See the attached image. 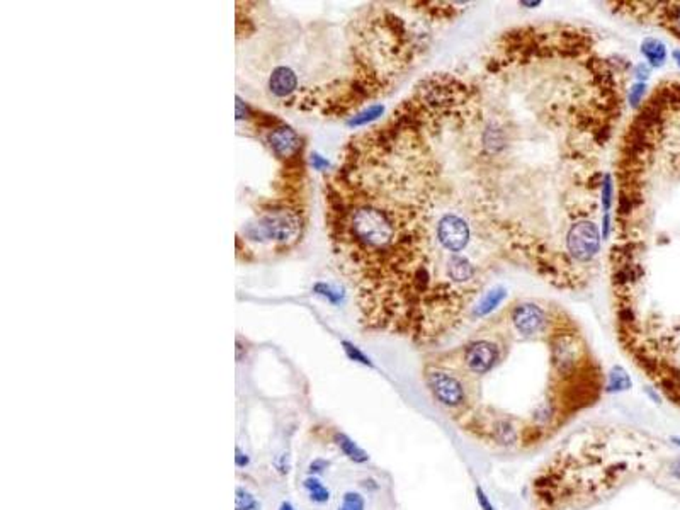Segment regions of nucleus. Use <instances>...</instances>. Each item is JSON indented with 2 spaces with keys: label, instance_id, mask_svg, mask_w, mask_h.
<instances>
[{
  "label": "nucleus",
  "instance_id": "4",
  "mask_svg": "<svg viewBox=\"0 0 680 510\" xmlns=\"http://www.w3.org/2000/svg\"><path fill=\"white\" fill-rule=\"evenodd\" d=\"M301 213L291 208L266 211L247 233L252 240H274L281 245H293L301 235Z\"/></svg>",
  "mask_w": 680,
  "mask_h": 510
},
{
  "label": "nucleus",
  "instance_id": "13",
  "mask_svg": "<svg viewBox=\"0 0 680 510\" xmlns=\"http://www.w3.org/2000/svg\"><path fill=\"white\" fill-rule=\"evenodd\" d=\"M556 415H558V405H556L555 400L541 401V404L536 405L533 412V424L538 430L546 429L548 425L553 424Z\"/></svg>",
  "mask_w": 680,
  "mask_h": 510
},
{
  "label": "nucleus",
  "instance_id": "8",
  "mask_svg": "<svg viewBox=\"0 0 680 510\" xmlns=\"http://www.w3.org/2000/svg\"><path fill=\"white\" fill-rule=\"evenodd\" d=\"M507 300V289L502 288V286H494L490 291H487L480 301L476 303V306L471 312L470 320H482V318L491 317L500 306L503 305V301Z\"/></svg>",
  "mask_w": 680,
  "mask_h": 510
},
{
  "label": "nucleus",
  "instance_id": "15",
  "mask_svg": "<svg viewBox=\"0 0 680 510\" xmlns=\"http://www.w3.org/2000/svg\"><path fill=\"white\" fill-rule=\"evenodd\" d=\"M383 114H385V107L379 106V104H373V106L367 107L366 111H362V113L352 116L349 119V126H364V125H367V123L374 121V119L381 118Z\"/></svg>",
  "mask_w": 680,
  "mask_h": 510
},
{
  "label": "nucleus",
  "instance_id": "1",
  "mask_svg": "<svg viewBox=\"0 0 680 510\" xmlns=\"http://www.w3.org/2000/svg\"><path fill=\"white\" fill-rule=\"evenodd\" d=\"M325 221L361 324L419 342L465 324L503 269L497 238L454 202L402 104L351 138L325 177Z\"/></svg>",
  "mask_w": 680,
  "mask_h": 510
},
{
  "label": "nucleus",
  "instance_id": "5",
  "mask_svg": "<svg viewBox=\"0 0 680 510\" xmlns=\"http://www.w3.org/2000/svg\"><path fill=\"white\" fill-rule=\"evenodd\" d=\"M555 308L548 310L541 303L522 300L515 301L509 310H505L507 322L521 338H541L550 333L555 324Z\"/></svg>",
  "mask_w": 680,
  "mask_h": 510
},
{
  "label": "nucleus",
  "instance_id": "18",
  "mask_svg": "<svg viewBox=\"0 0 680 510\" xmlns=\"http://www.w3.org/2000/svg\"><path fill=\"white\" fill-rule=\"evenodd\" d=\"M342 347H344V352L347 354V357H349L351 361L359 362V364L367 366V368H374L373 361H371L369 357H367L366 354H364L361 349H359V347H355L354 344H351V342L344 340V342H342Z\"/></svg>",
  "mask_w": 680,
  "mask_h": 510
},
{
  "label": "nucleus",
  "instance_id": "3",
  "mask_svg": "<svg viewBox=\"0 0 680 510\" xmlns=\"http://www.w3.org/2000/svg\"><path fill=\"white\" fill-rule=\"evenodd\" d=\"M423 380L432 398L446 410L458 412L465 408L470 401L468 386L461 374L456 373L454 369L451 371L442 362L427 366L423 371Z\"/></svg>",
  "mask_w": 680,
  "mask_h": 510
},
{
  "label": "nucleus",
  "instance_id": "26",
  "mask_svg": "<svg viewBox=\"0 0 680 510\" xmlns=\"http://www.w3.org/2000/svg\"><path fill=\"white\" fill-rule=\"evenodd\" d=\"M669 473H670L672 478H675V480L680 481V456L675 457V460L672 461L670 468H669Z\"/></svg>",
  "mask_w": 680,
  "mask_h": 510
},
{
  "label": "nucleus",
  "instance_id": "14",
  "mask_svg": "<svg viewBox=\"0 0 680 510\" xmlns=\"http://www.w3.org/2000/svg\"><path fill=\"white\" fill-rule=\"evenodd\" d=\"M305 490L308 492L311 502L315 504H327L330 500V490L318 480V478L310 476L305 480Z\"/></svg>",
  "mask_w": 680,
  "mask_h": 510
},
{
  "label": "nucleus",
  "instance_id": "6",
  "mask_svg": "<svg viewBox=\"0 0 680 510\" xmlns=\"http://www.w3.org/2000/svg\"><path fill=\"white\" fill-rule=\"evenodd\" d=\"M269 145L272 151L276 153V157L290 158L298 153L299 146H301V142H299V137L293 130H291V127L283 126V127H278V130H274L269 135Z\"/></svg>",
  "mask_w": 680,
  "mask_h": 510
},
{
  "label": "nucleus",
  "instance_id": "24",
  "mask_svg": "<svg viewBox=\"0 0 680 510\" xmlns=\"http://www.w3.org/2000/svg\"><path fill=\"white\" fill-rule=\"evenodd\" d=\"M235 454H237V456H235V464H237L238 468H245V466L249 464V456H247L245 453H242V449L240 448L235 449Z\"/></svg>",
  "mask_w": 680,
  "mask_h": 510
},
{
  "label": "nucleus",
  "instance_id": "21",
  "mask_svg": "<svg viewBox=\"0 0 680 510\" xmlns=\"http://www.w3.org/2000/svg\"><path fill=\"white\" fill-rule=\"evenodd\" d=\"M315 293L329 298L332 303H339L340 300H342V293H337V291H334L329 284H317V286H315Z\"/></svg>",
  "mask_w": 680,
  "mask_h": 510
},
{
  "label": "nucleus",
  "instance_id": "16",
  "mask_svg": "<svg viewBox=\"0 0 680 510\" xmlns=\"http://www.w3.org/2000/svg\"><path fill=\"white\" fill-rule=\"evenodd\" d=\"M235 510H261V502L245 488H237L235 492Z\"/></svg>",
  "mask_w": 680,
  "mask_h": 510
},
{
  "label": "nucleus",
  "instance_id": "20",
  "mask_svg": "<svg viewBox=\"0 0 680 510\" xmlns=\"http://www.w3.org/2000/svg\"><path fill=\"white\" fill-rule=\"evenodd\" d=\"M475 497H476V502H478V505H480V510H497V507L491 504L490 497L487 495L485 490H483L482 487H478V485L475 487Z\"/></svg>",
  "mask_w": 680,
  "mask_h": 510
},
{
  "label": "nucleus",
  "instance_id": "27",
  "mask_svg": "<svg viewBox=\"0 0 680 510\" xmlns=\"http://www.w3.org/2000/svg\"><path fill=\"white\" fill-rule=\"evenodd\" d=\"M313 167L317 170H325V169H329V162L323 160L320 155H313Z\"/></svg>",
  "mask_w": 680,
  "mask_h": 510
},
{
  "label": "nucleus",
  "instance_id": "23",
  "mask_svg": "<svg viewBox=\"0 0 680 510\" xmlns=\"http://www.w3.org/2000/svg\"><path fill=\"white\" fill-rule=\"evenodd\" d=\"M633 74L639 78V82H643V81H646L648 75H650V69H648L646 65H643V63H639V65L634 67Z\"/></svg>",
  "mask_w": 680,
  "mask_h": 510
},
{
  "label": "nucleus",
  "instance_id": "7",
  "mask_svg": "<svg viewBox=\"0 0 680 510\" xmlns=\"http://www.w3.org/2000/svg\"><path fill=\"white\" fill-rule=\"evenodd\" d=\"M491 439L503 448H514L521 441V430L509 417H498L490 425Z\"/></svg>",
  "mask_w": 680,
  "mask_h": 510
},
{
  "label": "nucleus",
  "instance_id": "31",
  "mask_svg": "<svg viewBox=\"0 0 680 510\" xmlns=\"http://www.w3.org/2000/svg\"><path fill=\"white\" fill-rule=\"evenodd\" d=\"M674 58H675V62L679 63V67H680V51H674Z\"/></svg>",
  "mask_w": 680,
  "mask_h": 510
},
{
  "label": "nucleus",
  "instance_id": "17",
  "mask_svg": "<svg viewBox=\"0 0 680 510\" xmlns=\"http://www.w3.org/2000/svg\"><path fill=\"white\" fill-rule=\"evenodd\" d=\"M339 510H366V500L359 492H346Z\"/></svg>",
  "mask_w": 680,
  "mask_h": 510
},
{
  "label": "nucleus",
  "instance_id": "9",
  "mask_svg": "<svg viewBox=\"0 0 680 510\" xmlns=\"http://www.w3.org/2000/svg\"><path fill=\"white\" fill-rule=\"evenodd\" d=\"M298 87V77L291 69L287 67H278L271 75L269 89L276 97H287L291 95Z\"/></svg>",
  "mask_w": 680,
  "mask_h": 510
},
{
  "label": "nucleus",
  "instance_id": "2",
  "mask_svg": "<svg viewBox=\"0 0 680 510\" xmlns=\"http://www.w3.org/2000/svg\"><path fill=\"white\" fill-rule=\"evenodd\" d=\"M505 340L498 336H480L468 340L463 345L459 354L463 371L470 376L483 378L487 374L494 373L502 364L505 356Z\"/></svg>",
  "mask_w": 680,
  "mask_h": 510
},
{
  "label": "nucleus",
  "instance_id": "22",
  "mask_svg": "<svg viewBox=\"0 0 680 510\" xmlns=\"http://www.w3.org/2000/svg\"><path fill=\"white\" fill-rule=\"evenodd\" d=\"M329 464H330L329 461L325 460H315L313 463L308 466V473H310V475H320V473H323L327 468H329Z\"/></svg>",
  "mask_w": 680,
  "mask_h": 510
},
{
  "label": "nucleus",
  "instance_id": "12",
  "mask_svg": "<svg viewBox=\"0 0 680 510\" xmlns=\"http://www.w3.org/2000/svg\"><path fill=\"white\" fill-rule=\"evenodd\" d=\"M641 53L653 69H660L667 60V48L657 38L643 39Z\"/></svg>",
  "mask_w": 680,
  "mask_h": 510
},
{
  "label": "nucleus",
  "instance_id": "11",
  "mask_svg": "<svg viewBox=\"0 0 680 510\" xmlns=\"http://www.w3.org/2000/svg\"><path fill=\"white\" fill-rule=\"evenodd\" d=\"M631 386H633V381H631V376L627 374L626 369L623 366H612L611 371L607 373L606 381H604V393H623L631 390Z\"/></svg>",
  "mask_w": 680,
  "mask_h": 510
},
{
  "label": "nucleus",
  "instance_id": "29",
  "mask_svg": "<svg viewBox=\"0 0 680 510\" xmlns=\"http://www.w3.org/2000/svg\"><path fill=\"white\" fill-rule=\"evenodd\" d=\"M279 510H294V507L290 504V502H283V504L279 505Z\"/></svg>",
  "mask_w": 680,
  "mask_h": 510
},
{
  "label": "nucleus",
  "instance_id": "28",
  "mask_svg": "<svg viewBox=\"0 0 680 510\" xmlns=\"http://www.w3.org/2000/svg\"><path fill=\"white\" fill-rule=\"evenodd\" d=\"M645 393L648 394V397H650V400L653 401V404H658V405L662 404V397H660V394L655 392V388H646Z\"/></svg>",
  "mask_w": 680,
  "mask_h": 510
},
{
  "label": "nucleus",
  "instance_id": "19",
  "mask_svg": "<svg viewBox=\"0 0 680 510\" xmlns=\"http://www.w3.org/2000/svg\"><path fill=\"white\" fill-rule=\"evenodd\" d=\"M646 94V83L645 82H638L634 85H631V89L627 90V101H630V106L633 109H639L643 104V97Z\"/></svg>",
  "mask_w": 680,
  "mask_h": 510
},
{
  "label": "nucleus",
  "instance_id": "30",
  "mask_svg": "<svg viewBox=\"0 0 680 510\" xmlns=\"http://www.w3.org/2000/svg\"><path fill=\"white\" fill-rule=\"evenodd\" d=\"M670 441H672V444H675V446H677V448H680V436L670 437Z\"/></svg>",
  "mask_w": 680,
  "mask_h": 510
},
{
  "label": "nucleus",
  "instance_id": "25",
  "mask_svg": "<svg viewBox=\"0 0 680 510\" xmlns=\"http://www.w3.org/2000/svg\"><path fill=\"white\" fill-rule=\"evenodd\" d=\"M249 118V107L245 106V102L242 99L237 97V119Z\"/></svg>",
  "mask_w": 680,
  "mask_h": 510
},
{
  "label": "nucleus",
  "instance_id": "10",
  "mask_svg": "<svg viewBox=\"0 0 680 510\" xmlns=\"http://www.w3.org/2000/svg\"><path fill=\"white\" fill-rule=\"evenodd\" d=\"M334 441L335 444H337V448L340 449V453H342L347 460L352 461V463L366 464L367 461H369V454L364 451L361 446L352 439V437L347 436V434L337 432L334 436Z\"/></svg>",
  "mask_w": 680,
  "mask_h": 510
}]
</instances>
